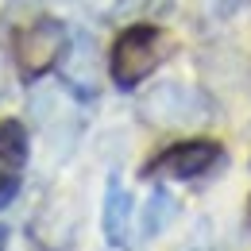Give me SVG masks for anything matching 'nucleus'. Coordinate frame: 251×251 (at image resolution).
<instances>
[{"mask_svg":"<svg viewBox=\"0 0 251 251\" xmlns=\"http://www.w3.org/2000/svg\"><path fill=\"white\" fill-rule=\"evenodd\" d=\"M162 58H166V35L151 24H135L112 43L108 70H112V81L120 89H135L143 77L155 74V66Z\"/></svg>","mask_w":251,"mask_h":251,"instance_id":"1","label":"nucleus"},{"mask_svg":"<svg viewBox=\"0 0 251 251\" xmlns=\"http://www.w3.org/2000/svg\"><path fill=\"white\" fill-rule=\"evenodd\" d=\"M12 54H16V70L20 77H43L50 66L66 54V27L58 20H35L27 27H20L12 39Z\"/></svg>","mask_w":251,"mask_h":251,"instance_id":"2","label":"nucleus"},{"mask_svg":"<svg viewBox=\"0 0 251 251\" xmlns=\"http://www.w3.org/2000/svg\"><path fill=\"white\" fill-rule=\"evenodd\" d=\"M217 162H220V147H217V143H209V139H189V143L166 147V151L151 162V174H166V178H182V182H189V178L209 174Z\"/></svg>","mask_w":251,"mask_h":251,"instance_id":"3","label":"nucleus"},{"mask_svg":"<svg viewBox=\"0 0 251 251\" xmlns=\"http://www.w3.org/2000/svg\"><path fill=\"white\" fill-rule=\"evenodd\" d=\"M100 224H104V240L112 248H127V236H131V193L124 189L120 178H108Z\"/></svg>","mask_w":251,"mask_h":251,"instance_id":"4","label":"nucleus"},{"mask_svg":"<svg viewBox=\"0 0 251 251\" xmlns=\"http://www.w3.org/2000/svg\"><path fill=\"white\" fill-rule=\"evenodd\" d=\"M27 162V131L16 120H0V166L20 170Z\"/></svg>","mask_w":251,"mask_h":251,"instance_id":"5","label":"nucleus"},{"mask_svg":"<svg viewBox=\"0 0 251 251\" xmlns=\"http://www.w3.org/2000/svg\"><path fill=\"white\" fill-rule=\"evenodd\" d=\"M166 217H170V197H166V193L158 189L155 197H151V205H147V220H143V232H147V236H151V232H158V224H162Z\"/></svg>","mask_w":251,"mask_h":251,"instance_id":"6","label":"nucleus"},{"mask_svg":"<svg viewBox=\"0 0 251 251\" xmlns=\"http://www.w3.org/2000/svg\"><path fill=\"white\" fill-rule=\"evenodd\" d=\"M16 193H20V178H16V174H8V170H0V209H4Z\"/></svg>","mask_w":251,"mask_h":251,"instance_id":"7","label":"nucleus"},{"mask_svg":"<svg viewBox=\"0 0 251 251\" xmlns=\"http://www.w3.org/2000/svg\"><path fill=\"white\" fill-rule=\"evenodd\" d=\"M147 4V0H143ZM127 8H139V0H120V12H127Z\"/></svg>","mask_w":251,"mask_h":251,"instance_id":"8","label":"nucleus"},{"mask_svg":"<svg viewBox=\"0 0 251 251\" xmlns=\"http://www.w3.org/2000/svg\"><path fill=\"white\" fill-rule=\"evenodd\" d=\"M4 244H8V228H0V251H4Z\"/></svg>","mask_w":251,"mask_h":251,"instance_id":"9","label":"nucleus"}]
</instances>
